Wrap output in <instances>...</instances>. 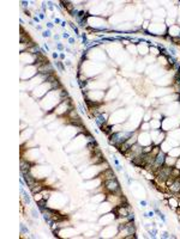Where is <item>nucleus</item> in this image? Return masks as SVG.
<instances>
[{
    "label": "nucleus",
    "instance_id": "nucleus-14",
    "mask_svg": "<svg viewBox=\"0 0 180 239\" xmlns=\"http://www.w3.org/2000/svg\"><path fill=\"white\" fill-rule=\"evenodd\" d=\"M32 20H34V22H35V23H40V22H41V19H40V18H38V17H37V16H36V14H35V16H32Z\"/></svg>",
    "mask_w": 180,
    "mask_h": 239
},
{
    "label": "nucleus",
    "instance_id": "nucleus-6",
    "mask_svg": "<svg viewBox=\"0 0 180 239\" xmlns=\"http://www.w3.org/2000/svg\"><path fill=\"white\" fill-rule=\"evenodd\" d=\"M52 36V31L49 30V29H47V30H43L41 34V37H43V38H49V37Z\"/></svg>",
    "mask_w": 180,
    "mask_h": 239
},
{
    "label": "nucleus",
    "instance_id": "nucleus-13",
    "mask_svg": "<svg viewBox=\"0 0 180 239\" xmlns=\"http://www.w3.org/2000/svg\"><path fill=\"white\" fill-rule=\"evenodd\" d=\"M61 37H63V38H65V40H69L71 36H70L67 32H63V34H61Z\"/></svg>",
    "mask_w": 180,
    "mask_h": 239
},
{
    "label": "nucleus",
    "instance_id": "nucleus-15",
    "mask_svg": "<svg viewBox=\"0 0 180 239\" xmlns=\"http://www.w3.org/2000/svg\"><path fill=\"white\" fill-rule=\"evenodd\" d=\"M139 204H141V207H147V204H148V202L145 201V200H143V201H139Z\"/></svg>",
    "mask_w": 180,
    "mask_h": 239
},
{
    "label": "nucleus",
    "instance_id": "nucleus-3",
    "mask_svg": "<svg viewBox=\"0 0 180 239\" xmlns=\"http://www.w3.org/2000/svg\"><path fill=\"white\" fill-rule=\"evenodd\" d=\"M167 35L171 36L172 38L180 37V26L178 24H174V25H172V26L167 28Z\"/></svg>",
    "mask_w": 180,
    "mask_h": 239
},
{
    "label": "nucleus",
    "instance_id": "nucleus-2",
    "mask_svg": "<svg viewBox=\"0 0 180 239\" xmlns=\"http://www.w3.org/2000/svg\"><path fill=\"white\" fill-rule=\"evenodd\" d=\"M32 166H34V164H32L30 160H28V159L25 158H21V172L22 173H27V172H31V169Z\"/></svg>",
    "mask_w": 180,
    "mask_h": 239
},
{
    "label": "nucleus",
    "instance_id": "nucleus-8",
    "mask_svg": "<svg viewBox=\"0 0 180 239\" xmlns=\"http://www.w3.org/2000/svg\"><path fill=\"white\" fill-rule=\"evenodd\" d=\"M161 238H171V234L168 231H163L161 233Z\"/></svg>",
    "mask_w": 180,
    "mask_h": 239
},
{
    "label": "nucleus",
    "instance_id": "nucleus-21",
    "mask_svg": "<svg viewBox=\"0 0 180 239\" xmlns=\"http://www.w3.org/2000/svg\"><path fill=\"white\" fill-rule=\"evenodd\" d=\"M54 24H61V20L59 18H54Z\"/></svg>",
    "mask_w": 180,
    "mask_h": 239
},
{
    "label": "nucleus",
    "instance_id": "nucleus-12",
    "mask_svg": "<svg viewBox=\"0 0 180 239\" xmlns=\"http://www.w3.org/2000/svg\"><path fill=\"white\" fill-rule=\"evenodd\" d=\"M54 25H55L54 23L48 22V23H47V29H49V30H51V29H53V28H54Z\"/></svg>",
    "mask_w": 180,
    "mask_h": 239
},
{
    "label": "nucleus",
    "instance_id": "nucleus-19",
    "mask_svg": "<svg viewBox=\"0 0 180 239\" xmlns=\"http://www.w3.org/2000/svg\"><path fill=\"white\" fill-rule=\"evenodd\" d=\"M65 58H66V56H65L64 53H60V54H59V59H60V61H63V60H65Z\"/></svg>",
    "mask_w": 180,
    "mask_h": 239
},
{
    "label": "nucleus",
    "instance_id": "nucleus-10",
    "mask_svg": "<svg viewBox=\"0 0 180 239\" xmlns=\"http://www.w3.org/2000/svg\"><path fill=\"white\" fill-rule=\"evenodd\" d=\"M67 41H69V44H70V45H73L74 43H76V38H74V37H72V36L70 37Z\"/></svg>",
    "mask_w": 180,
    "mask_h": 239
},
{
    "label": "nucleus",
    "instance_id": "nucleus-17",
    "mask_svg": "<svg viewBox=\"0 0 180 239\" xmlns=\"http://www.w3.org/2000/svg\"><path fill=\"white\" fill-rule=\"evenodd\" d=\"M174 167H176V169H179V170H180V158H178V159H176L175 166H174Z\"/></svg>",
    "mask_w": 180,
    "mask_h": 239
},
{
    "label": "nucleus",
    "instance_id": "nucleus-16",
    "mask_svg": "<svg viewBox=\"0 0 180 239\" xmlns=\"http://www.w3.org/2000/svg\"><path fill=\"white\" fill-rule=\"evenodd\" d=\"M52 56H53V59H59V54H58V51H54V53H52Z\"/></svg>",
    "mask_w": 180,
    "mask_h": 239
},
{
    "label": "nucleus",
    "instance_id": "nucleus-7",
    "mask_svg": "<svg viewBox=\"0 0 180 239\" xmlns=\"http://www.w3.org/2000/svg\"><path fill=\"white\" fill-rule=\"evenodd\" d=\"M21 234H29L28 227L24 225V224H21Z\"/></svg>",
    "mask_w": 180,
    "mask_h": 239
},
{
    "label": "nucleus",
    "instance_id": "nucleus-5",
    "mask_svg": "<svg viewBox=\"0 0 180 239\" xmlns=\"http://www.w3.org/2000/svg\"><path fill=\"white\" fill-rule=\"evenodd\" d=\"M152 11L150 9H147L143 11V13H142V17H143V20H151L152 19Z\"/></svg>",
    "mask_w": 180,
    "mask_h": 239
},
{
    "label": "nucleus",
    "instance_id": "nucleus-18",
    "mask_svg": "<svg viewBox=\"0 0 180 239\" xmlns=\"http://www.w3.org/2000/svg\"><path fill=\"white\" fill-rule=\"evenodd\" d=\"M60 37H61V36H60V35H58V34H55V35L53 36V40H54V41H58V42H59Z\"/></svg>",
    "mask_w": 180,
    "mask_h": 239
},
{
    "label": "nucleus",
    "instance_id": "nucleus-22",
    "mask_svg": "<svg viewBox=\"0 0 180 239\" xmlns=\"http://www.w3.org/2000/svg\"><path fill=\"white\" fill-rule=\"evenodd\" d=\"M36 30H38V31H43V30H42V26H41V25H36Z\"/></svg>",
    "mask_w": 180,
    "mask_h": 239
},
{
    "label": "nucleus",
    "instance_id": "nucleus-9",
    "mask_svg": "<svg viewBox=\"0 0 180 239\" xmlns=\"http://www.w3.org/2000/svg\"><path fill=\"white\" fill-rule=\"evenodd\" d=\"M56 49L58 50H64L65 47L61 44V42H56Z\"/></svg>",
    "mask_w": 180,
    "mask_h": 239
},
{
    "label": "nucleus",
    "instance_id": "nucleus-4",
    "mask_svg": "<svg viewBox=\"0 0 180 239\" xmlns=\"http://www.w3.org/2000/svg\"><path fill=\"white\" fill-rule=\"evenodd\" d=\"M176 159L178 158H174V157H171V155H166V159H165V165L169 167H174L175 166V163H176Z\"/></svg>",
    "mask_w": 180,
    "mask_h": 239
},
{
    "label": "nucleus",
    "instance_id": "nucleus-1",
    "mask_svg": "<svg viewBox=\"0 0 180 239\" xmlns=\"http://www.w3.org/2000/svg\"><path fill=\"white\" fill-rule=\"evenodd\" d=\"M102 185H103V190L106 194H121V187H120L118 178L105 180Z\"/></svg>",
    "mask_w": 180,
    "mask_h": 239
},
{
    "label": "nucleus",
    "instance_id": "nucleus-20",
    "mask_svg": "<svg viewBox=\"0 0 180 239\" xmlns=\"http://www.w3.org/2000/svg\"><path fill=\"white\" fill-rule=\"evenodd\" d=\"M66 25H67V22H66V20H63L61 24H60V26L61 28H66Z\"/></svg>",
    "mask_w": 180,
    "mask_h": 239
},
{
    "label": "nucleus",
    "instance_id": "nucleus-11",
    "mask_svg": "<svg viewBox=\"0 0 180 239\" xmlns=\"http://www.w3.org/2000/svg\"><path fill=\"white\" fill-rule=\"evenodd\" d=\"M36 16H37V17H38L40 19H41V20H43V19H45V13H43L42 11H41V12H38Z\"/></svg>",
    "mask_w": 180,
    "mask_h": 239
}]
</instances>
